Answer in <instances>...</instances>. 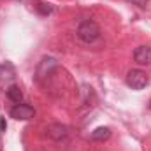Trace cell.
Masks as SVG:
<instances>
[{
	"label": "cell",
	"mask_w": 151,
	"mask_h": 151,
	"mask_svg": "<svg viewBox=\"0 0 151 151\" xmlns=\"http://www.w3.org/2000/svg\"><path fill=\"white\" fill-rule=\"evenodd\" d=\"M77 39L84 44H93L100 39V27L93 19H86L77 27Z\"/></svg>",
	"instance_id": "6da1fadb"
},
{
	"label": "cell",
	"mask_w": 151,
	"mask_h": 151,
	"mask_svg": "<svg viewBox=\"0 0 151 151\" xmlns=\"http://www.w3.org/2000/svg\"><path fill=\"white\" fill-rule=\"evenodd\" d=\"M148 83H150V77L148 74L144 72V70H141V69H132V70H128V74H127V84L132 88V90H142V88H146L148 86Z\"/></svg>",
	"instance_id": "7a4b0ae2"
},
{
	"label": "cell",
	"mask_w": 151,
	"mask_h": 151,
	"mask_svg": "<svg viewBox=\"0 0 151 151\" xmlns=\"http://www.w3.org/2000/svg\"><path fill=\"white\" fill-rule=\"evenodd\" d=\"M11 118H14V119H21V121H27V119H32L34 116H35V111H34V107L32 106H28V104H16L12 109H11Z\"/></svg>",
	"instance_id": "3957f363"
},
{
	"label": "cell",
	"mask_w": 151,
	"mask_h": 151,
	"mask_svg": "<svg viewBox=\"0 0 151 151\" xmlns=\"http://www.w3.org/2000/svg\"><path fill=\"white\" fill-rule=\"evenodd\" d=\"M58 67V62H56V58H53V56H44L42 60H40V63H39L37 67V79H44L46 76H49L55 69Z\"/></svg>",
	"instance_id": "277c9868"
},
{
	"label": "cell",
	"mask_w": 151,
	"mask_h": 151,
	"mask_svg": "<svg viewBox=\"0 0 151 151\" xmlns=\"http://www.w3.org/2000/svg\"><path fill=\"white\" fill-rule=\"evenodd\" d=\"M44 132H46V135H47L49 139H53V141H62V139H65V137L69 135L67 127L62 125V123H51V125L46 127Z\"/></svg>",
	"instance_id": "5b68a950"
},
{
	"label": "cell",
	"mask_w": 151,
	"mask_h": 151,
	"mask_svg": "<svg viewBox=\"0 0 151 151\" xmlns=\"http://www.w3.org/2000/svg\"><path fill=\"white\" fill-rule=\"evenodd\" d=\"M134 60L139 65H151V47L150 46H139V47H135Z\"/></svg>",
	"instance_id": "8992f818"
},
{
	"label": "cell",
	"mask_w": 151,
	"mask_h": 151,
	"mask_svg": "<svg viewBox=\"0 0 151 151\" xmlns=\"http://www.w3.org/2000/svg\"><path fill=\"white\" fill-rule=\"evenodd\" d=\"M109 137H111V128H109V127H99V128H95V130L91 132V135H90V139L95 141V142H104V141H107Z\"/></svg>",
	"instance_id": "52a82bcc"
},
{
	"label": "cell",
	"mask_w": 151,
	"mask_h": 151,
	"mask_svg": "<svg viewBox=\"0 0 151 151\" xmlns=\"http://www.w3.org/2000/svg\"><path fill=\"white\" fill-rule=\"evenodd\" d=\"M14 77H16V69L11 62L0 65V81H12Z\"/></svg>",
	"instance_id": "ba28073f"
},
{
	"label": "cell",
	"mask_w": 151,
	"mask_h": 151,
	"mask_svg": "<svg viewBox=\"0 0 151 151\" xmlns=\"http://www.w3.org/2000/svg\"><path fill=\"white\" fill-rule=\"evenodd\" d=\"M5 95H7V99H9L11 102H14V104H21V100H23V91H21V88H19L18 84H11V86L5 90Z\"/></svg>",
	"instance_id": "9c48e42d"
},
{
	"label": "cell",
	"mask_w": 151,
	"mask_h": 151,
	"mask_svg": "<svg viewBox=\"0 0 151 151\" xmlns=\"http://www.w3.org/2000/svg\"><path fill=\"white\" fill-rule=\"evenodd\" d=\"M37 9H39L40 14H49V12H51V5H49V4H44V2H39Z\"/></svg>",
	"instance_id": "30bf717a"
},
{
	"label": "cell",
	"mask_w": 151,
	"mask_h": 151,
	"mask_svg": "<svg viewBox=\"0 0 151 151\" xmlns=\"http://www.w3.org/2000/svg\"><path fill=\"white\" fill-rule=\"evenodd\" d=\"M128 4H132V5H137V7H141V9H144L146 5H148V2L150 0H127Z\"/></svg>",
	"instance_id": "8fae6325"
},
{
	"label": "cell",
	"mask_w": 151,
	"mask_h": 151,
	"mask_svg": "<svg viewBox=\"0 0 151 151\" xmlns=\"http://www.w3.org/2000/svg\"><path fill=\"white\" fill-rule=\"evenodd\" d=\"M5 127H7V125H5V119L2 118V119H0V130H5Z\"/></svg>",
	"instance_id": "7c38bea8"
},
{
	"label": "cell",
	"mask_w": 151,
	"mask_h": 151,
	"mask_svg": "<svg viewBox=\"0 0 151 151\" xmlns=\"http://www.w3.org/2000/svg\"><path fill=\"white\" fill-rule=\"evenodd\" d=\"M148 107H150V111H151V100H150V106H148Z\"/></svg>",
	"instance_id": "4fadbf2b"
}]
</instances>
